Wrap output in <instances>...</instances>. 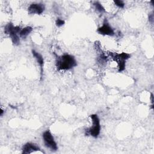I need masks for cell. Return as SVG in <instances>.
I'll return each instance as SVG.
<instances>
[{
	"instance_id": "30bf717a",
	"label": "cell",
	"mask_w": 154,
	"mask_h": 154,
	"mask_svg": "<svg viewBox=\"0 0 154 154\" xmlns=\"http://www.w3.org/2000/svg\"><path fill=\"white\" fill-rule=\"evenodd\" d=\"M32 31V28L31 26H26L23 28H22L20 32H19V36L23 38H26Z\"/></svg>"
},
{
	"instance_id": "6da1fadb",
	"label": "cell",
	"mask_w": 154,
	"mask_h": 154,
	"mask_svg": "<svg viewBox=\"0 0 154 154\" xmlns=\"http://www.w3.org/2000/svg\"><path fill=\"white\" fill-rule=\"evenodd\" d=\"M77 62L75 57L67 54L57 57L56 60V67L58 70H67L76 66Z\"/></svg>"
},
{
	"instance_id": "277c9868",
	"label": "cell",
	"mask_w": 154,
	"mask_h": 154,
	"mask_svg": "<svg viewBox=\"0 0 154 154\" xmlns=\"http://www.w3.org/2000/svg\"><path fill=\"white\" fill-rule=\"evenodd\" d=\"M109 54L112 58L117 63L119 69L118 72H120L124 70L125 69V61L130 58V54L125 52H122L120 54L109 52Z\"/></svg>"
},
{
	"instance_id": "7c38bea8",
	"label": "cell",
	"mask_w": 154,
	"mask_h": 154,
	"mask_svg": "<svg viewBox=\"0 0 154 154\" xmlns=\"http://www.w3.org/2000/svg\"><path fill=\"white\" fill-rule=\"evenodd\" d=\"M114 2L119 8H123L125 7V3L122 1L116 0V1H114Z\"/></svg>"
},
{
	"instance_id": "4fadbf2b",
	"label": "cell",
	"mask_w": 154,
	"mask_h": 154,
	"mask_svg": "<svg viewBox=\"0 0 154 154\" xmlns=\"http://www.w3.org/2000/svg\"><path fill=\"white\" fill-rule=\"evenodd\" d=\"M64 23H65L64 20H63V19H60V18H58V19L56 20V21H55V24H56V25H57L58 27H60V26H63V25L64 24Z\"/></svg>"
},
{
	"instance_id": "9c48e42d",
	"label": "cell",
	"mask_w": 154,
	"mask_h": 154,
	"mask_svg": "<svg viewBox=\"0 0 154 154\" xmlns=\"http://www.w3.org/2000/svg\"><path fill=\"white\" fill-rule=\"evenodd\" d=\"M32 54L33 57L35 58L37 63L40 67V70H41V78L43 76V66H44V60L42 57V55L36 52L35 50H32Z\"/></svg>"
},
{
	"instance_id": "8fae6325",
	"label": "cell",
	"mask_w": 154,
	"mask_h": 154,
	"mask_svg": "<svg viewBox=\"0 0 154 154\" xmlns=\"http://www.w3.org/2000/svg\"><path fill=\"white\" fill-rule=\"evenodd\" d=\"M93 5L95 7V8L97 10V11H98L100 13H103L105 11V10L104 8V7L102 6V5L99 3V2H94Z\"/></svg>"
},
{
	"instance_id": "5b68a950",
	"label": "cell",
	"mask_w": 154,
	"mask_h": 154,
	"mask_svg": "<svg viewBox=\"0 0 154 154\" xmlns=\"http://www.w3.org/2000/svg\"><path fill=\"white\" fill-rule=\"evenodd\" d=\"M43 140L45 146L51 151L55 152L58 149L57 143L49 131H46L43 133Z\"/></svg>"
},
{
	"instance_id": "8992f818",
	"label": "cell",
	"mask_w": 154,
	"mask_h": 154,
	"mask_svg": "<svg viewBox=\"0 0 154 154\" xmlns=\"http://www.w3.org/2000/svg\"><path fill=\"white\" fill-rule=\"evenodd\" d=\"M97 32L100 34L104 35H114V31L112 28L109 25L108 22L105 20L102 25L97 28Z\"/></svg>"
},
{
	"instance_id": "3957f363",
	"label": "cell",
	"mask_w": 154,
	"mask_h": 154,
	"mask_svg": "<svg viewBox=\"0 0 154 154\" xmlns=\"http://www.w3.org/2000/svg\"><path fill=\"white\" fill-rule=\"evenodd\" d=\"M92 121L93 125L91 127L85 130L86 135H91L94 138H97L100 132V120L97 114H91L90 116Z\"/></svg>"
},
{
	"instance_id": "52a82bcc",
	"label": "cell",
	"mask_w": 154,
	"mask_h": 154,
	"mask_svg": "<svg viewBox=\"0 0 154 154\" xmlns=\"http://www.w3.org/2000/svg\"><path fill=\"white\" fill-rule=\"evenodd\" d=\"M45 10V5L40 3H34L31 4L28 8V13L30 14H42Z\"/></svg>"
},
{
	"instance_id": "7a4b0ae2",
	"label": "cell",
	"mask_w": 154,
	"mask_h": 154,
	"mask_svg": "<svg viewBox=\"0 0 154 154\" xmlns=\"http://www.w3.org/2000/svg\"><path fill=\"white\" fill-rule=\"evenodd\" d=\"M22 28L18 26H14L11 22L7 23L4 28V32L8 35L14 45H18L20 43V38L18 34L20 32Z\"/></svg>"
},
{
	"instance_id": "ba28073f",
	"label": "cell",
	"mask_w": 154,
	"mask_h": 154,
	"mask_svg": "<svg viewBox=\"0 0 154 154\" xmlns=\"http://www.w3.org/2000/svg\"><path fill=\"white\" fill-rule=\"evenodd\" d=\"M22 153L23 154H28L35 152L36 151L40 150V147L34 143H27L24 144L22 149Z\"/></svg>"
},
{
	"instance_id": "9a60e30c",
	"label": "cell",
	"mask_w": 154,
	"mask_h": 154,
	"mask_svg": "<svg viewBox=\"0 0 154 154\" xmlns=\"http://www.w3.org/2000/svg\"><path fill=\"white\" fill-rule=\"evenodd\" d=\"M3 113H4V110L2 109H1V116H3Z\"/></svg>"
},
{
	"instance_id": "5bb4252c",
	"label": "cell",
	"mask_w": 154,
	"mask_h": 154,
	"mask_svg": "<svg viewBox=\"0 0 154 154\" xmlns=\"http://www.w3.org/2000/svg\"><path fill=\"white\" fill-rule=\"evenodd\" d=\"M149 21H150L152 23H153V15L152 14L149 15Z\"/></svg>"
}]
</instances>
